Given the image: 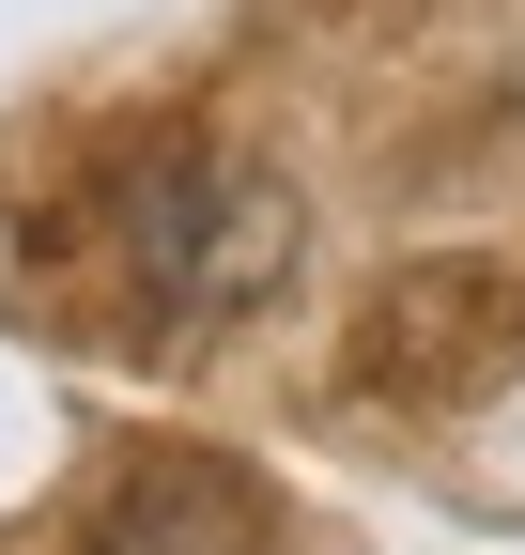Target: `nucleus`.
Listing matches in <instances>:
<instances>
[{"instance_id":"2","label":"nucleus","mask_w":525,"mask_h":555,"mask_svg":"<svg viewBox=\"0 0 525 555\" xmlns=\"http://www.w3.org/2000/svg\"><path fill=\"white\" fill-rule=\"evenodd\" d=\"M510 356H525V262L433 247V262H402V278L356 309V356H341V371H356L371 401H479Z\"/></svg>"},{"instance_id":"3","label":"nucleus","mask_w":525,"mask_h":555,"mask_svg":"<svg viewBox=\"0 0 525 555\" xmlns=\"http://www.w3.org/2000/svg\"><path fill=\"white\" fill-rule=\"evenodd\" d=\"M78 555H279V494H262L232 448H140L93 494Z\"/></svg>"},{"instance_id":"1","label":"nucleus","mask_w":525,"mask_h":555,"mask_svg":"<svg viewBox=\"0 0 525 555\" xmlns=\"http://www.w3.org/2000/svg\"><path fill=\"white\" fill-rule=\"evenodd\" d=\"M309 217H294V185L279 170H247V155H185L140 185V217H124V262H140V309L170 339H217L247 309H279V278H294Z\"/></svg>"}]
</instances>
